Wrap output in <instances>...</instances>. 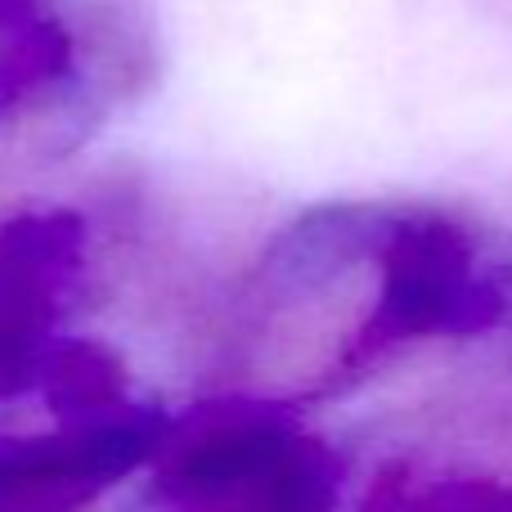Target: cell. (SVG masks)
Returning a JSON list of instances; mask_svg holds the SVG:
<instances>
[{"mask_svg": "<svg viewBox=\"0 0 512 512\" xmlns=\"http://www.w3.org/2000/svg\"><path fill=\"white\" fill-rule=\"evenodd\" d=\"M378 301L346 346V364H364L409 337L486 324L499 292L477 270L472 239L436 212H396L378 252Z\"/></svg>", "mask_w": 512, "mask_h": 512, "instance_id": "cell-2", "label": "cell"}, {"mask_svg": "<svg viewBox=\"0 0 512 512\" xmlns=\"http://www.w3.org/2000/svg\"><path fill=\"white\" fill-rule=\"evenodd\" d=\"M72 68V36L50 0H0V122Z\"/></svg>", "mask_w": 512, "mask_h": 512, "instance_id": "cell-6", "label": "cell"}, {"mask_svg": "<svg viewBox=\"0 0 512 512\" xmlns=\"http://www.w3.org/2000/svg\"><path fill=\"white\" fill-rule=\"evenodd\" d=\"M81 274L86 225L77 212L23 207L0 221V400L41 387Z\"/></svg>", "mask_w": 512, "mask_h": 512, "instance_id": "cell-3", "label": "cell"}, {"mask_svg": "<svg viewBox=\"0 0 512 512\" xmlns=\"http://www.w3.org/2000/svg\"><path fill=\"white\" fill-rule=\"evenodd\" d=\"M333 450L279 414H234L176 445L162 495L176 512H337Z\"/></svg>", "mask_w": 512, "mask_h": 512, "instance_id": "cell-1", "label": "cell"}, {"mask_svg": "<svg viewBox=\"0 0 512 512\" xmlns=\"http://www.w3.org/2000/svg\"><path fill=\"white\" fill-rule=\"evenodd\" d=\"M158 409H126L95 423H63L45 436L0 441V512H81L167 450Z\"/></svg>", "mask_w": 512, "mask_h": 512, "instance_id": "cell-4", "label": "cell"}, {"mask_svg": "<svg viewBox=\"0 0 512 512\" xmlns=\"http://www.w3.org/2000/svg\"><path fill=\"white\" fill-rule=\"evenodd\" d=\"M41 391L63 423H95L126 414V369L95 342H63L41 373Z\"/></svg>", "mask_w": 512, "mask_h": 512, "instance_id": "cell-7", "label": "cell"}, {"mask_svg": "<svg viewBox=\"0 0 512 512\" xmlns=\"http://www.w3.org/2000/svg\"><path fill=\"white\" fill-rule=\"evenodd\" d=\"M396 212L387 207H310L265 252V279L283 297H310L342 274L378 265Z\"/></svg>", "mask_w": 512, "mask_h": 512, "instance_id": "cell-5", "label": "cell"}]
</instances>
